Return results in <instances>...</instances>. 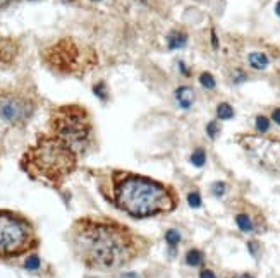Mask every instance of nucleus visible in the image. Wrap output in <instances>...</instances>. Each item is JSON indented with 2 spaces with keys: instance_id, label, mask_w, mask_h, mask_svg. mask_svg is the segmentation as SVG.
<instances>
[{
  "instance_id": "dca6fc26",
  "label": "nucleus",
  "mask_w": 280,
  "mask_h": 278,
  "mask_svg": "<svg viewBox=\"0 0 280 278\" xmlns=\"http://www.w3.org/2000/svg\"><path fill=\"white\" fill-rule=\"evenodd\" d=\"M198 81H200V84L203 86L205 89H215L216 88V81H215L213 74L208 72V70L201 72L200 76H198Z\"/></svg>"
},
{
  "instance_id": "1a4fd4ad",
  "label": "nucleus",
  "mask_w": 280,
  "mask_h": 278,
  "mask_svg": "<svg viewBox=\"0 0 280 278\" xmlns=\"http://www.w3.org/2000/svg\"><path fill=\"white\" fill-rule=\"evenodd\" d=\"M174 98L177 101L179 108H182V110H189V108L193 107L194 100H196V93H194V89L191 86H179V88H175V91H174Z\"/></svg>"
},
{
  "instance_id": "4be33fe9",
  "label": "nucleus",
  "mask_w": 280,
  "mask_h": 278,
  "mask_svg": "<svg viewBox=\"0 0 280 278\" xmlns=\"http://www.w3.org/2000/svg\"><path fill=\"white\" fill-rule=\"evenodd\" d=\"M246 79H248V76H246V74L242 72L241 69L234 70V74H232V82H234V84H241V82L246 81Z\"/></svg>"
},
{
  "instance_id": "a878e982",
  "label": "nucleus",
  "mask_w": 280,
  "mask_h": 278,
  "mask_svg": "<svg viewBox=\"0 0 280 278\" xmlns=\"http://www.w3.org/2000/svg\"><path fill=\"white\" fill-rule=\"evenodd\" d=\"M103 88H105V84H103V82H98V84L95 86V89H93V91L96 93V95L100 96V98H105V93H103Z\"/></svg>"
},
{
  "instance_id": "5701e85b",
  "label": "nucleus",
  "mask_w": 280,
  "mask_h": 278,
  "mask_svg": "<svg viewBox=\"0 0 280 278\" xmlns=\"http://www.w3.org/2000/svg\"><path fill=\"white\" fill-rule=\"evenodd\" d=\"M198 278H216V273L210 268H203L200 272V275H198Z\"/></svg>"
},
{
  "instance_id": "f03ea898",
  "label": "nucleus",
  "mask_w": 280,
  "mask_h": 278,
  "mask_svg": "<svg viewBox=\"0 0 280 278\" xmlns=\"http://www.w3.org/2000/svg\"><path fill=\"white\" fill-rule=\"evenodd\" d=\"M103 199L134 220L155 218L179 208L177 189L172 184L124 168L95 172Z\"/></svg>"
},
{
  "instance_id": "7ed1b4c3",
  "label": "nucleus",
  "mask_w": 280,
  "mask_h": 278,
  "mask_svg": "<svg viewBox=\"0 0 280 278\" xmlns=\"http://www.w3.org/2000/svg\"><path fill=\"white\" fill-rule=\"evenodd\" d=\"M77 161L76 149L54 134L42 133L22 155L21 168L31 179L59 187L77 168Z\"/></svg>"
},
{
  "instance_id": "7c9ffc66",
  "label": "nucleus",
  "mask_w": 280,
  "mask_h": 278,
  "mask_svg": "<svg viewBox=\"0 0 280 278\" xmlns=\"http://www.w3.org/2000/svg\"><path fill=\"white\" fill-rule=\"evenodd\" d=\"M91 2H100V0H91Z\"/></svg>"
},
{
  "instance_id": "412c9836",
  "label": "nucleus",
  "mask_w": 280,
  "mask_h": 278,
  "mask_svg": "<svg viewBox=\"0 0 280 278\" xmlns=\"http://www.w3.org/2000/svg\"><path fill=\"white\" fill-rule=\"evenodd\" d=\"M225 189H227V186L222 180H216L215 184H211V193H213L215 196H222V194L225 193Z\"/></svg>"
},
{
  "instance_id": "6ab92c4d",
  "label": "nucleus",
  "mask_w": 280,
  "mask_h": 278,
  "mask_svg": "<svg viewBox=\"0 0 280 278\" xmlns=\"http://www.w3.org/2000/svg\"><path fill=\"white\" fill-rule=\"evenodd\" d=\"M188 205L191 208H201V196L198 191H193V193L188 194Z\"/></svg>"
},
{
  "instance_id": "0eeeda50",
  "label": "nucleus",
  "mask_w": 280,
  "mask_h": 278,
  "mask_svg": "<svg viewBox=\"0 0 280 278\" xmlns=\"http://www.w3.org/2000/svg\"><path fill=\"white\" fill-rule=\"evenodd\" d=\"M35 103L21 93H2L0 95V119L14 126H21L33 115Z\"/></svg>"
},
{
  "instance_id": "c756f323",
  "label": "nucleus",
  "mask_w": 280,
  "mask_h": 278,
  "mask_svg": "<svg viewBox=\"0 0 280 278\" xmlns=\"http://www.w3.org/2000/svg\"><path fill=\"white\" fill-rule=\"evenodd\" d=\"M10 0H0V9H2L3 5H5V3H9Z\"/></svg>"
},
{
  "instance_id": "b1692460",
  "label": "nucleus",
  "mask_w": 280,
  "mask_h": 278,
  "mask_svg": "<svg viewBox=\"0 0 280 278\" xmlns=\"http://www.w3.org/2000/svg\"><path fill=\"white\" fill-rule=\"evenodd\" d=\"M270 120H272V122L277 124V126H280V107H275L274 110H272V114H270Z\"/></svg>"
},
{
  "instance_id": "2eb2a0df",
  "label": "nucleus",
  "mask_w": 280,
  "mask_h": 278,
  "mask_svg": "<svg viewBox=\"0 0 280 278\" xmlns=\"http://www.w3.org/2000/svg\"><path fill=\"white\" fill-rule=\"evenodd\" d=\"M270 124H272V120L263 114H260L255 117V129H256V133H260V134H268V131H270Z\"/></svg>"
},
{
  "instance_id": "4468645a",
  "label": "nucleus",
  "mask_w": 280,
  "mask_h": 278,
  "mask_svg": "<svg viewBox=\"0 0 280 278\" xmlns=\"http://www.w3.org/2000/svg\"><path fill=\"white\" fill-rule=\"evenodd\" d=\"M189 161H191L193 167L196 168H201L205 163H207V151H205V148H196L194 151L189 155Z\"/></svg>"
},
{
  "instance_id": "f8f14e48",
  "label": "nucleus",
  "mask_w": 280,
  "mask_h": 278,
  "mask_svg": "<svg viewBox=\"0 0 280 278\" xmlns=\"http://www.w3.org/2000/svg\"><path fill=\"white\" fill-rule=\"evenodd\" d=\"M184 261H186V265H189V266H201L205 261L203 251H200L198 247H191V249H188V253L184 254Z\"/></svg>"
},
{
  "instance_id": "cd10ccee",
  "label": "nucleus",
  "mask_w": 280,
  "mask_h": 278,
  "mask_svg": "<svg viewBox=\"0 0 280 278\" xmlns=\"http://www.w3.org/2000/svg\"><path fill=\"white\" fill-rule=\"evenodd\" d=\"M275 14H277V16L280 17V0L277 2V5H275Z\"/></svg>"
},
{
  "instance_id": "423d86ee",
  "label": "nucleus",
  "mask_w": 280,
  "mask_h": 278,
  "mask_svg": "<svg viewBox=\"0 0 280 278\" xmlns=\"http://www.w3.org/2000/svg\"><path fill=\"white\" fill-rule=\"evenodd\" d=\"M237 142L260 167L274 174H280V136L244 133L237 136Z\"/></svg>"
},
{
  "instance_id": "c85d7f7f",
  "label": "nucleus",
  "mask_w": 280,
  "mask_h": 278,
  "mask_svg": "<svg viewBox=\"0 0 280 278\" xmlns=\"http://www.w3.org/2000/svg\"><path fill=\"white\" fill-rule=\"evenodd\" d=\"M237 278H255L253 275H249V273H242V275H239Z\"/></svg>"
},
{
  "instance_id": "6e6552de",
  "label": "nucleus",
  "mask_w": 280,
  "mask_h": 278,
  "mask_svg": "<svg viewBox=\"0 0 280 278\" xmlns=\"http://www.w3.org/2000/svg\"><path fill=\"white\" fill-rule=\"evenodd\" d=\"M234 221L244 234H263L267 230V220L261 209L248 201H237L234 205Z\"/></svg>"
},
{
  "instance_id": "20e7f679",
  "label": "nucleus",
  "mask_w": 280,
  "mask_h": 278,
  "mask_svg": "<svg viewBox=\"0 0 280 278\" xmlns=\"http://www.w3.org/2000/svg\"><path fill=\"white\" fill-rule=\"evenodd\" d=\"M48 133L76 149L77 155H84L93 141V122L89 112L81 105H61L50 114Z\"/></svg>"
},
{
  "instance_id": "f3484780",
  "label": "nucleus",
  "mask_w": 280,
  "mask_h": 278,
  "mask_svg": "<svg viewBox=\"0 0 280 278\" xmlns=\"http://www.w3.org/2000/svg\"><path fill=\"white\" fill-rule=\"evenodd\" d=\"M181 239H182V235H181V232H179L177 228H169V230L165 232V240H167V244L172 247V249H175V247L179 246Z\"/></svg>"
},
{
  "instance_id": "ddd939ff",
  "label": "nucleus",
  "mask_w": 280,
  "mask_h": 278,
  "mask_svg": "<svg viewBox=\"0 0 280 278\" xmlns=\"http://www.w3.org/2000/svg\"><path fill=\"white\" fill-rule=\"evenodd\" d=\"M236 115V110L230 103L227 101H222V103L216 105V119L218 120H230Z\"/></svg>"
},
{
  "instance_id": "aec40b11",
  "label": "nucleus",
  "mask_w": 280,
  "mask_h": 278,
  "mask_svg": "<svg viewBox=\"0 0 280 278\" xmlns=\"http://www.w3.org/2000/svg\"><path fill=\"white\" fill-rule=\"evenodd\" d=\"M40 266V258L36 254H29V258L24 261V268L26 270H36Z\"/></svg>"
},
{
  "instance_id": "39448f33",
  "label": "nucleus",
  "mask_w": 280,
  "mask_h": 278,
  "mask_svg": "<svg viewBox=\"0 0 280 278\" xmlns=\"http://www.w3.org/2000/svg\"><path fill=\"white\" fill-rule=\"evenodd\" d=\"M38 246V232L28 216L12 209H0V261L31 254Z\"/></svg>"
},
{
  "instance_id": "f257e3e1",
  "label": "nucleus",
  "mask_w": 280,
  "mask_h": 278,
  "mask_svg": "<svg viewBox=\"0 0 280 278\" xmlns=\"http://www.w3.org/2000/svg\"><path fill=\"white\" fill-rule=\"evenodd\" d=\"M74 258L96 272H117L144 258L151 239L108 216H81L66 234Z\"/></svg>"
},
{
  "instance_id": "a211bd4d",
  "label": "nucleus",
  "mask_w": 280,
  "mask_h": 278,
  "mask_svg": "<svg viewBox=\"0 0 280 278\" xmlns=\"http://www.w3.org/2000/svg\"><path fill=\"white\" fill-rule=\"evenodd\" d=\"M220 129H222V127H220L218 120H210V122L207 124V127H205V133H207V136L210 139H216L220 134Z\"/></svg>"
},
{
  "instance_id": "9b49d317",
  "label": "nucleus",
  "mask_w": 280,
  "mask_h": 278,
  "mask_svg": "<svg viewBox=\"0 0 280 278\" xmlns=\"http://www.w3.org/2000/svg\"><path fill=\"white\" fill-rule=\"evenodd\" d=\"M248 64L255 70H265L268 67V64H270V59H268V55L265 52H251L248 55Z\"/></svg>"
},
{
  "instance_id": "393cba45",
  "label": "nucleus",
  "mask_w": 280,
  "mask_h": 278,
  "mask_svg": "<svg viewBox=\"0 0 280 278\" xmlns=\"http://www.w3.org/2000/svg\"><path fill=\"white\" fill-rule=\"evenodd\" d=\"M177 66H179V69H181V74H182V76H186V77H189V76H191V70H189V67L186 66V64L182 62V60H179V62H177Z\"/></svg>"
},
{
  "instance_id": "bb28decb",
  "label": "nucleus",
  "mask_w": 280,
  "mask_h": 278,
  "mask_svg": "<svg viewBox=\"0 0 280 278\" xmlns=\"http://www.w3.org/2000/svg\"><path fill=\"white\" fill-rule=\"evenodd\" d=\"M211 41H213V48H218V40H216V35H215V31H211Z\"/></svg>"
},
{
  "instance_id": "9d476101",
  "label": "nucleus",
  "mask_w": 280,
  "mask_h": 278,
  "mask_svg": "<svg viewBox=\"0 0 280 278\" xmlns=\"http://www.w3.org/2000/svg\"><path fill=\"white\" fill-rule=\"evenodd\" d=\"M188 40H189V36L186 31H182V29H172V31L167 35V47H169L170 50H179V48L186 47Z\"/></svg>"
}]
</instances>
